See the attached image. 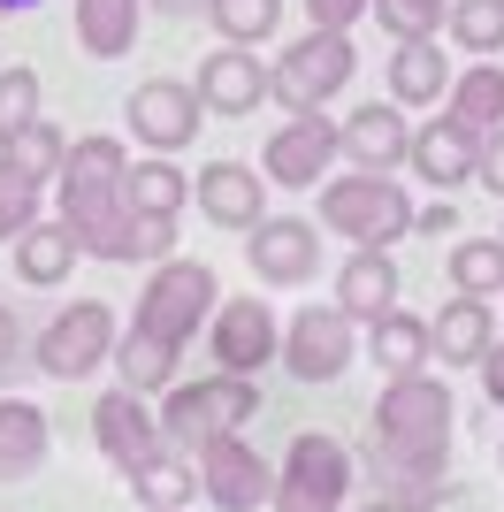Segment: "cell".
<instances>
[{"label":"cell","mask_w":504,"mask_h":512,"mask_svg":"<svg viewBox=\"0 0 504 512\" xmlns=\"http://www.w3.org/2000/svg\"><path fill=\"white\" fill-rule=\"evenodd\" d=\"M451 421H459V406H451V390L420 367V375H398V383L375 398V436H367V451H375V474H382V505L390 512H436L443 497V459H451Z\"/></svg>","instance_id":"6da1fadb"},{"label":"cell","mask_w":504,"mask_h":512,"mask_svg":"<svg viewBox=\"0 0 504 512\" xmlns=\"http://www.w3.org/2000/svg\"><path fill=\"white\" fill-rule=\"evenodd\" d=\"M123 176H130V153L123 138H107V130H92V138H69V161H62V222L77 230V245L92 260H107V245H115V230L130 222V199H123Z\"/></svg>","instance_id":"7a4b0ae2"},{"label":"cell","mask_w":504,"mask_h":512,"mask_svg":"<svg viewBox=\"0 0 504 512\" xmlns=\"http://www.w3.org/2000/svg\"><path fill=\"white\" fill-rule=\"evenodd\" d=\"M321 230L329 237H352V245H398V237H413V192H405V176H321Z\"/></svg>","instance_id":"3957f363"},{"label":"cell","mask_w":504,"mask_h":512,"mask_svg":"<svg viewBox=\"0 0 504 512\" xmlns=\"http://www.w3.org/2000/svg\"><path fill=\"white\" fill-rule=\"evenodd\" d=\"M222 306V283H214L207 260H176L168 253L161 268L146 276V291H138V306H130V329L153 344H168V352H184L199 329H207V314Z\"/></svg>","instance_id":"277c9868"},{"label":"cell","mask_w":504,"mask_h":512,"mask_svg":"<svg viewBox=\"0 0 504 512\" xmlns=\"http://www.w3.org/2000/svg\"><path fill=\"white\" fill-rule=\"evenodd\" d=\"M352 77H359L352 31H314V23H306V39H291L268 62V100L283 107V115H314V107H329Z\"/></svg>","instance_id":"5b68a950"},{"label":"cell","mask_w":504,"mask_h":512,"mask_svg":"<svg viewBox=\"0 0 504 512\" xmlns=\"http://www.w3.org/2000/svg\"><path fill=\"white\" fill-rule=\"evenodd\" d=\"M252 413H260V390H252V375L168 383V398H161V436H168L176 451H207L214 436H237Z\"/></svg>","instance_id":"8992f818"},{"label":"cell","mask_w":504,"mask_h":512,"mask_svg":"<svg viewBox=\"0 0 504 512\" xmlns=\"http://www.w3.org/2000/svg\"><path fill=\"white\" fill-rule=\"evenodd\" d=\"M268 512H352V451L336 436H291Z\"/></svg>","instance_id":"52a82bcc"},{"label":"cell","mask_w":504,"mask_h":512,"mask_svg":"<svg viewBox=\"0 0 504 512\" xmlns=\"http://www.w3.org/2000/svg\"><path fill=\"white\" fill-rule=\"evenodd\" d=\"M115 337H123V321H115V306L100 299H77L62 306V314L39 329V344H31V367H46L54 383H84L92 367L115 360Z\"/></svg>","instance_id":"ba28073f"},{"label":"cell","mask_w":504,"mask_h":512,"mask_svg":"<svg viewBox=\"0 0 504 512\" xmlns=\"http://www.w3.org/2000/svg\"><path fill=\"white\" fill-rule=\"evenodd\" d=\"M352 360H359V321L336 299L298 306V314L283 321V367H291L298 383H336Z\"/></svg>","instance_id":"9c48e42d"},{"label":"cell","mask_w":504,"mask_h":512,"mask_svg":"<svg viewBox=\"0 0 504 512\" xmlns=\"http://www.w3.org/2000/svg\"><path fill=\"white\" fill-rule=\"evenodd\" d=\"M336 161H344V146H336V115L314 107V115H283V130H275L268 153H260V176L283 184V192H314Z\"/></svg>","instance_id":"30bf717a"},{"label":"cell","mask_w":504,"mask_h":512,"mask_svg":"<svg viewBox=\"0 0 504 512\" xmlns=\"http://www.w3.org/2000/svg\"><path fill=\"white\" fill-rule=\"evenodd\" d=\"M123 115H130V138L146 153H184L191 138H199V123H207V107H199V92H191L184 77H146V85H130Z\"/></svg>","instance_id":"8fae6325"},{"label":"cell","mask_w":504,"mask_h":512,"mask_svg":"<svg viewBox=\"0 0 504 512\" xmlns=\"http://www.w3.org/2000/svg\"><path fill=\"white\" fill-rule=\"evenodd\" d=\"M191 459H199V497H207L214 512H260L275 497V467L245 444V428H237V436H214V444L191 451Z\"/></svg>","instance_id":"7c38bea8"},{"label":"cell","mask_w":504,"mask_h":512,"mask_svg":"<svg viewBox=\"0 0 504 512\" xmlns=\"http://www.w3.org/2000/svg\"><path fill=\"white\" fill-rule=\"evenodd\" d=\"M207 337H214L222 375H260L268 360H283V321H275L268 299H222L207 314Z\"/></svg>","instance_id":"4fadbf2b"},{"label":"cell","mask_w":504,"mask_h":512,"mask_svg":"<svg viewBox=\"0 0 504 512\" xmlns=\"http://www.w3.org/2000/svg\"><path fill=\"white\" fill-rule=\"evenodd\" d=\"M245 260H252V276L275 283V291H291V283H314L321 268V237L306 214H260L245 230Z\"/></svg>","instance_id":"5bb4252c"},{"label":"cell","mask_w":504,"mask_h":512,"mask_svg":"<svg viewBox=\"0 0 504 512\" xmlns=\"http://www.w3.org/2000/svg\"><path fill=\"white\" fill-rule=\"evenodd\" d=\"M336 146H344L352 169L398 176L405 153H413V115H405L398 100H367V107H352V115H336Z\"/></svg>","instance_id":"9a60e30c"},{"label":"cell","mask_w":504,"mask_h":512,"mask_svg":"<svg viewBox=\"0 0 504 512\" xmlns=\"http://www.w3.org/2000/svg\"><path fill=\"white\" fill-rule=\"evenodd\" d=\"M92 444H100V459H107L115 474H138V467L153 459V451L168 444V436H161V413H153L146 398H138V390H123V383H115V390L100 398V406H92Z\"/></svg>","instance_id":"2e32d148"},{"label":"cell","mask_w":504,"mask_h":512,"mask_svg":"<svg viewBox=\"0 0 504 512\" xmlns=\"http://www.w3.org/2000/svg\"><path fill=\"white\" fill-rule=\"evenodd\" d=\"M191 92H199L207 115H260V107H268V62H260L252 46L222 39L207 62L191 69Z\"/></svg>","instance_id":"e0dca14e"},{"label":"cell","mask_w":504,"mask_h":512,"mask_svg":"<svg viewBox=\"0 0 504 512\" xmlns=\"http://www.w3.org/2000/svg\"><path fill=\"white\" fill-rule=\"evenodd\" d=\"M474 161H482V138H474L459 115H428V123L413 130V153H405V169L443 199L459 192V184H474Z\"/></svg>","instance_id":"ac0fdd59"},{"label":"cell","mask_w":504,"mask_h":512,"mask_svg":"<svg viewBox=\"0 0 504 512\" xmlns=\"http://www.w3.org/2000/svg\"><path fill=\"white\" fill-rule=\"evenodd\" d=\"M191 207L207 214L214 230H237L245 237L260 214H268V176L245 169V161H207V169L191 176Z\"/></svg>","instance_id":"d6986e66"},{"label":"cell","mask_w":504,"mask_h":512,"mask_svg":"<svg viewBox=\"0 0 504 512\" xmlns=\"http://www.w3.org/2000/svg\"><path fill=\"white\" fill-rule=\"evenodd\" d=\"M336 306L367 329L375 314H390L398 306V260L382 253V245H352V260L336 268Z\"/></svg>","instance_id":"ffe728a7"},{"label":"cell","mask_w":504,"mask_h":512,"mask_svg":"<svg viewBox=\"0 0 504 512\" xmlns=\"http://www.w3.org/2000/svg\"><path fill=\"white\" fill-rule=\"evenodd\" d=\"M8 260H16V276L31 283V291H54V283H69V268L84 260V245H77V230H69L62 214H54V222L39 214V222L8 245Z\"/></svg>","instance_id":"44dd1931"},{"label":"cell","mask_w":504,"mask_h":512,"mask_svg":"<svg viewBox=\"0 0 504 512\" xmlns=\"http://www.w3.org/2000/svg\"><path fill=\"white\" fill-rule=\"evenodd\" d=\"M428 344H436V367H482V352L497 344V314L489 299H451L436 321H428Z\"/></svg>","instance_id":"7402d4cb"},{"label":"cell","mask_w":504,"mask_h":512,"mask_svg":"<svg viewBox=\"0 0 504 512\" xmlns=\"http://www.w3.org/2000/svg\"><path fill=\"white\" fill-rule=\"evenodd\" d=\"M451 54H443L436 39H398L390 46V100L398 107H443V92H451Z\"/></svg>","instance_id":"603a6c76"},{"label":"cell","mask_w":504,"mask_h":512,"mask_svg":"<svg viewBox=\"0 0 504 512\" xmlns=\"http://www.w3.org/2000/svg\"><path fill=\"white\" fill-rule=\"evenodd\" d=\"M69 23H77V46L92 62H123L138 46V31H146V0H77Z\"/></svg>","instance_id":"cb8c5ba5"},{"label":"cell","mask_w":504,"mask_h":512,"mask_svg":"<svg viewBox=\"0 0 504 512\" xmlns=\"http://www.w3.org/2000/svg\"><path fill=\"white\" fill-rule=\"evenodd\" d=\"M367 352H375V367L398 383V375H420V367L436 360V344H428V321L405 314V306H390V314L367 321Z\"/></svg>","instance_id":"d4e9b609"},{"label":"cell","mask_w":504,"mask_h":512,"mask_svg":"<svg viewBox=\"0 0 504 512\" xmlns=\"http://www.w3.org/2000/svg\"><path fill=\"white\" fill-rule=\"evenodd\" d=\"M130 490H138L146 512H191V497H199V459L176 451V444H161L146 467L130 474Z\"/></svg>","instance_id":"484cf974"},{"label":"cell","mask_w":504,"mask_h":512,"mask_svg":"<svg viewBox=\"0 0 504 512\" xmlns=\"http://www.w3.org/2000/svg\"><path fill=\"white\" fill-rule=\"evenodd\" d=\"M443 115H459L474 138H489V130H504V62H474L451 77V92H443Z\"/></svg>","instance_id":"4316f807"},{"label":"cell","mask_w":504,"mask_h":512,"mask_svg":"<svg viewBox=\"0 0 504 512\" xmlns=\"http://www.w3.org/2000/svg\"><path fill=\"white\" fill-rule=\"evenodd\" d=\"M123 199H130V214H184L191 207V176L176 169V153H146V161H130Z\"/></svg>","instance_id":"83f0119b"},{"label":"cell","mask_w":504,"mask_h":512,"mask_svg":"<svg viewBox=\"0 0 504 512\" xmlns=\"http://www.w3.org/2000/svg\"><path fill=\"white\" fill-rule=\"evenodd\" d=\"M0 161H8L16 176H31V184H62L69 138H62L54 123H46V115H31L23 130H8V138H0Z\"/></svg>","instance_id":"f1b7e54d"},{"label":"cell","mask_w":504,"mask_h":512,"mask_svg":"<svg viewBox=\"0 0 504 512\" xmlns=\"http://www.w3.org/2000/svg\"><path fill=\"white\" fill-rule=\"evenodd\" d=\"M39 459H46V413L31 398H0V482L39 474Z\"/></svg>","instance_id":"f546056e"},{"label":"cell","mask_w":504,"mask_h":512,"mask_svg":"<svg viewBox=\"0 0 504 512\" xmlns=\"http://www.w3.org/2000/svg\"><path fill=\"white\" fill-rule=\"evenodd\" d=\"M115 375H123V390H138V398H153V390H168L176 383V352L168 344H153V337H138V329H123L115 337Z\"/></svg>","instance_id":"4dcf8cb0"},{"label":"cell","mask_w":504,"mask_h":512,"mask_svg":"<svg viewBox=\"0 0 504 512\" xmlns=\"http://www.w3.org/2000/svg\"><path fill=\"white\" fill-rule=\"evenodd\" d=\"M451 291H466V299H504V237H459V245H451Z\"/></svg>","instance_id":"1f68e13d"},{"label":"cell","mask_w":504,"mask_h":512,"mask_svg":"<svg viewBox=\"0 0 504 512\" xmlns=\"http://www.w3.org/2000/svg\"><path fill=\"white\" fill-rule=\"evenodd\" d=\"M443 31L459 39V54L497 62L504 54V0H451V23H443Z\"/></svg>","instance_id":"d6a6232c"},{"label":"cell","mask_w":504,"mask_h":512,"mask_svg":"<svg viewBox=\"0 0 504 512\" xmlns=\"http://www.w3.org/2000/svg\"><path fill=\"white\" fill-rule=\"evenodd\" d=\"M207 16L230 46H268L283 31V0H207Z\"/></svg>","instance_id":"836d02e7"},{"label":"cell","mask_w":504,"mask_h":512,"mask_svg":"<svg viewBox=\"0 0 504 512\" xmlns=\"http://www.w3.org/2000/svg\"><path fill=\"white\" fill-rule=\"evenodd\" d=\"M168 253H176V214H130L123 230H115V245H107L115 268H123V260H153V268H161Z\"/></svg>","instance_id":"e575fe53"},{"label":"cell","mask_w":504,"mask_h":512,"mask_svg":"<svg viewBox=\"0 0 504 512\" xmlns=\"http://www.w3.org/2000/svg\"><path fill=\"white\" fill-rule=\"evenodd\" d=\"M367 16L390 31V46L398 39H436L443 23H451V0H375Z\"/></svg>","instance_id":"d590c367"},{"label":"cell","mask_w":504,"mask_h":512,"mask_svg":"<svg viewBox=\"0 0 504 512\" xmlns=\"http://www.w3.org/2000/svg\"><path fill=\"white\" fill-rule=\"evenodd\" d=\"M39 199H46V184H31V176H16L0 161V245H16V237L39 222Z\"/></svg>","instance_id":"8d00e7d4"},{"label":"cell","mask_w":504,"mask_h":512,"mask_svg":"<svg viewBox=\"0 0 504 512\" xmlns=\"http://www.w3.org/2000/svg\"><path fill=\"white\" fill-rule=\"evenodd\" d=\"M31 115H39V69H31V62H8V69H0V138L23 130Z\"/></svg>","instance_id":"74e56055"},{"label":"cell","mask_w":504,"mask_h":512,"mask_svg":"<svg viewBox=\"0 0 504 512\" xmlns=\"http://www.w3.org/2000/svg\"><path fill=\"white\" fill-rule=\"evenodd\" d=\"M367 8H375V0H306V23H314V31H359Z\"/></svg>","instance_id":"f35d334b"},{"label":"cell","mask_w":504,"mask_h":512,"mask_svg":"<svg viewBox=\"0 0 504 512\" xmlns=\"http://www.w3.org/2000/svg\"><path fill=\"white\" fill-rule=\"evenodd\" d=\"M474 184H482L489 199H504V130H489V138H482V161H474Z\"/></svg>","instance_id":"ab89813d"},{"label":"cell","mask_w":504,"mask_h":512,"mask_svg":"<svg viewBox=\"0 0 504 512\" xmlns=\"http://www.w3.org/2000/svg\"><path fill=\"white\" fill-rule=\"evenodd\" d=\"M413 230H420V237H459V207L436 192L428 207H413Z\"/></svg>","instance_id":"60d3db41"},{"label":"cell","mask_w":504,"mask_h":512,"mask_svg":"<svg viewBox=\"0 0 504 512\" xmlns=\"http://www.w3.org/2000/svg\"><path fill=\"white\" fill-rule=\"evenodd\" d=\"M23 360H31V352H23V321H16V306H0V383H8Z\"/></svg>","instance_id":"b9f144b4"},{"label":"cell","mask_w":504,"mask_h":512,"mask_svg":"<svg viewBox=\"0 0 504 512\" xmlns=\"http://www.w3.org/2000/svg\"><path fill=\"white\" fill-rule=\"evenodd\" d=\"M482 390H489V406L504 413V337H497V344L482 352Z\"/></svg>","instance_id":"7bdbcfd3"},{"label":"cell","mask_w":504,"mask_h":512,"mask_svg":"<svg viewBox=\"0 0 504 512\" xmlns=\"http://www.w3.org/2000/svg\"><path fill=\"white\" fill-rule=\"evenodd\" d=\"M146 8H161V16H191V8H207V0H146Z\"/></svg>","instance_id":"ee69618b"},{"label":"cell","mask_w":504,"mask_h":512,"mask_svg":"<svg viewBox=\"0 0 504 512\" xmlns=\"http://www.w3.org/2000/svg\"><path fill=\"white\" fill-rule=\"evenodd\" d=\"M23 8H39V0H0V16H23Z\"/></svg>","instance_id":"f6af8a7d"},{"label":"cell","mask_w":504,"mask_h":512,"mask_svg":"<svg viewBox=\"0 0 504 512\" xmlns=\"http://www.w3.org/2000/svg\"><path fill=\"white\" fill-rule=\"evenodd\" d=\"M367 512H390V505H367Z\"/></svg>","instance_id":"bcb514c9"},{"label":"cell","mask_w":504,"mask_h":512,"mask_svg":"<svg viewBox=\"0 0 504 512\" xmlns=\"http://www.w3.org/2000/svg\"><path fill=\"white\" fill-rule=\"evenodd\" d=\"M497 237H504V230H497Z\"/></svg>","instance_id":"7dc6e473"}]
</instances>
